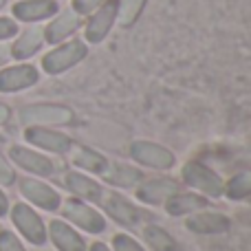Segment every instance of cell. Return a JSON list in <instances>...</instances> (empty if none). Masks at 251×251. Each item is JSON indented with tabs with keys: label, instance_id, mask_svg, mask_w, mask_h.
Masks as SVG:
<instances>
[{
	"label": "cell",
	"instance_id": "cell-15",
	"mask_svg": "<svg viewBox=\"0 0 251 251\" xmlns=\"http://www.w3.org/2000/svg\"><path fill=\"white\" fill-rule=\"evenodd\" d=\"M231 227V221L227 214L223 212H214V209L205 207L199 212L190 214L185 218V229L192 231L196 236H218V234H227Z\"/></svg>",
	"mask_w": 251,
	"mask_h": 251
},
{
	"label": "cell",
	"instance_id": "cell-27",
	"mask_svg": "<svg viewBox=\"0 0 251 251\" xmlns=\"http://www.w3.org/2000/svg\"><path fill=\"white\" fill-rule=\"evenodd\" d=\"M0 251H26V249L13 231L0 229Z\"/></svg>",
	"mask_w": 251,
	"mask_h": 251
},
{
	"label": "cell",
	"instance_id": "cell-7",
	"mask_svg": "<svg viewBox=\"0 0 251 251\" xmlns=\"http://www.w3.org/2000/svg\"><path fill=\"white\" fill-rule=\"evenodd\" d=\"M130 156L134 163L143 165V168L156 170V172H168L176 165V156L172 150L156 141H148V139H134L130 143Z\"/></svg>",
	"mask_w": 251,
	"mask_h": 251
},
{
	"label": "cell",
	"instance_id": "cell-16",
	"mask_svg": "<svg viewBox=\"0 0 251 251\" xmlns=\"http://www.w3.org/2000/svg\"><path fill=\"white\" fill-rule=\"evenodd\" d=\"M47 236L57 251H86L88 245L79 229H75L64 218H51L47 225Z\"/></svg>",
	"mask_w": 251,
	"mask_h": 251
},
{
	"label": "cell",
	"instance_id": "cell-5",
	"mask_svg": "<svg viewBox=\"0 0 251 251\" xmlns=\"http://www.w3.org/2000/svg\"><path fill=\"white\" fill-rule=\"evenodd\" d=\"M181 183L192 187V192L207 196V199H221L225 178L201 161H187L181 168Z\"/></svg>",
	"mask_w": 251,
	"mask_h": 251
},
{
	"label": "cell",
	"instance_id": "cell-2",
	"mask_svg": "<svg viewBox=\"0 0 251 251\" xmlns=\"http://www.w3.org/2000/svg\"><path fill=\"white\" fill-rule=\"evenodd\" d=\"M97 207L101 209L104 216H110L117 225L126 227V229L139 227L143 216H146V212H143L134 201H130L128 196H124L122 192L115 190V187H106V185H104V192H101V199H100V203H97Z\"/></svg>",
	"mask_w": 251,
	"mask_h": 251
},
{
	"label": "cell",
	"instance_id": "cell-28",
	"mask_svg": "<svg viewBox=\"0 0 251 251\" xmlns=\"http://www.w3.org/2000/svg\"><path fill=\"white\" fill-rule=\"evenodd\" d=\"M16 181H18V176H16V170H13V163L0 152V185L9 187Z\"/></svg>",
	"mask_w": 251,
	"mask_h": 251
},
{
	"label": "cell",
	"instance_id": "cell-19",
	"mask_svg": "<svg viewBox=\"0 0 251 251\" xmlns=\"http://www.w3.org/2000/svg\"><path fill=\"white\" fill-rule=\"evenodd\" d=\"M60 11L57 0H18L13 2L11 13L20 22H40L49 20Z\"/></svg>",
	"mask_w": 251,
	"mask_h": 251
},
{
	"label": "cell",
	"instance_id": "cell-34",
	"mask_svg": "<svg viewBox=\"0 0 251 251\" xmlns=\"http://www.w3.org/2000/svg\"><path fill=\"white\" fill-rule=\"evenodd\" d=\"M9 57H11V53H9V49H7V47H0V69H2V66L9 62Z\"/></svg>",
	"mask_w": 251,
	"mask_h": 251
},
{
	"label": "cell",
	"instance_id": "cell-14",
	"mask_svg": "<svg viewBox=\"0 0 251 251\" xmlns=\"http://www.w3.org/2000/svg\"><path fill=\"white\" fill-rule=\"evenodd\" d=\"M49 25L44 26V42L47 44H60L71 40L79 29L84 26V18L79 13H75L73 9H60L53 18H49Z\"/></svg>",
	"mask_w": 251,
	"mask_h": 251
},
{
	"label": "cell",
	"instance_id": "cell-22",
	"mask_svg": "<svg viewBox=\"0 0 251 251\" xmlns=\"http://www.w3.org/2000/svg\"><path fill=\"white\" fill-rule=\"evenodd\" d=\"M42 47H44V26L33 25V26H26L22 33H18V38L9 47V53H11L13 60L22 62L33 57Z\"/></svg>",
	"mask_w": 251,
	"mask_h": 251
},
{
	"label": "cell",
	"instance_id": "cell-1",
	"mask_svg": "<svg viewBox=\"0 0 251 251\" xmlns=\"http://www.w3.org/2000/svg\"><path fill=\"white\" fill-rule=\"evenodd\" d=\"M57 212H62V218L79 231H86V234H104L106 231V216L101 214V209L88 201L77 199V196L62 199Z\"/></svg>",
	"mask_w": 251,
	"mask_h": 251
},
{
	"label": "cell",
	"instance_id": "cell-29",
	"mask_svg": "<svg viewBox=\"0 0 251 251\" xmlns=\"http://www.w3.org/2000/svg\"><path fill=\"white\" fill-rule=\"evenodd\" d=\"M104 2L106 0H71V9H73L75 13H79L82 18H86V16H91L97 7H101Z\"/></svg>",
	"mask_w": 251,
	"mask_h": 251
},
{
	"label": "cell",
	"instance_id": "cell-3",
	"mask_svg": "<svg viewBox=\"0 0 251 251\" xmlns=\"http://www.w3.org/2000/svg\"><path fill=\"white\" fill-rule=\"evenodd\" d=\"M88 55V44L79 38H71L66 42H60L51 49L49 53H44L42 57V71L47 75H62L66 71H71L73 66H77L79 62H84Z\"/></svg>",
	"mask_w": 251,
	"mask_h": 251
},
{
	"label": "cell",
	"instance_id": "cell-20",
	"mask_svg": "<svg viewBox=\"0 0 251 251\" xmlns=\"http://www.w3.org/2000/svg\"><path fill=\"white\" fill-rule=\"evenodd\" d=\"M209 207V199L199 192H174L168 201L163 203V209L168 212V216H190V214L199 212V209H205Z\"/></svg>",
	"mask_w": 251,
	"mask_h": 251
},
{
	"label": "cell",
	"instance_id": "cell-25",
	"mask_svg": "<svg viewBox=\"0 0 251 251\" xmlns=\"http://www.w3.org/2000/svg\"><path fill=\"white\" fill-rule=\"evenodd\" d=\"M146 4H148V0H119V4H117V25L122 26V29L134 26L137 20L141 18Z\"/></svg>",
	"mask_w": 251,
	"mask_h": 251
},
{
	"label": "cell",
	"instance_id": "cell-18",
	"mask_svg": "<svg viewBox=\"0 0 251 251\" xmlns=\"http://www.w3.org/2000/svg\"><path fill=\"white\" fill-rule=\"evenodd\" d=\"M143 176H146V174H143L137 165H128V163H122V161L108 159L104 172L97 178H101V183L115 187V190H134V187L143 181Z\"/></svg>",
	"mask_w": 251,
	"mask_h": 251
},
{
	"label": "cell",
	"instance_id": "cell-31",
	"mask_svg": "<svg viewBox=\"0 0 251 251\" xmlns=\"http://www.w3.org/2000/svg\"><path fill=\"white\" fill-rule=\"evenodd\" d=\"M9 207H11V205H9V196L4 194V190L0 187V218L7 216V214H9Z\"/></svg>",
	"mask_w": 251,
	"mask_h": 251
},
{
	"label": "cell",
	"instance_id": "cell-4",
	"mask_svg": "<svg viewBox=\"0 0 251 251\" xmlns=\"http://www.w3.org/2000/svg\"><path fill=\"white\" fill-rule=\"evenodd\" d=\"M9 218H11L13 227L18 229V234L26 240L33 247H42L47 245L49 236H47V223L44 218L35 212V207H31L29 203L20 201V203H13L9 207Z\"/></svg>",
	"mask_w": 251,
	"mask_h": 251
},
{
	"label": "cell",
	"instance_id": "cell-33",
	"mask_svg": "<svg viewBox=\"0 0 251 251\" xmlns=\"http://www.w3.org/2000/svg\"><path fill=\"white\" fill-rule=\"evenodd\" d=\"M9 117H11V110H9V106L0 104V126L7 124V122H9Z\"/></svg>",
	"mask_w": 251,
	"mask_h": 251
},
{
	"label": "cell",
	"instance_id": "cell-30",
	"mask_svg": "<svg viewBox=\"0 0 251 251\" xmlns=\"http://www.w3.org/2000/svg\"><path fill=\"white\" fill-rule=\"evenodd\" d=\"M13 35H18V22L13 20V18L0 16V42L13 38Z\"/></svg>",
	"mask_w": 251,
	"mask_h": 251
},
{
	"label": "cell",
	"instance_id": "cell-21",
	"mask_svg": "<svg viewBox=\"0 0 251 251\" xmlns=\"http://www.w3.org/2000/svg\"><path fill=\"white\" fill-rule=\"evenodd\" d=\"M69 159L75 170L93 174V176H100V174L104 172L106 163H108V159H106L101 152L93 150V148H88V146H82V143H73V148L69 150Z\"/></svg>",
	"mask_w": 251,
	"mask_h": 251
},
{
	"label": "cell",
	"instance_id": "cell-8",
	"mask_svg": "<svg viewBox=\"0 0 251 251\" xmlns=\"http://www.w3.org/2000/svg\"><path fill=\"white\" fill-rule=\"evenodd\" d=\"M18 190H20L22 199H26V203H29L31 207L44 209V212H57L62 205L60 192L38 176L18 178Z\"/></svg>",
	"mask_w": 251,
	"mask_h": 251
},
{
	"label": "cell",
	"instance_id": "cell-26",
	"mask_svg": "<svg viewBox=\"0 0 251 251\" xmlns=\"http://www.w3.org/2000/svg\"><path fill=\"white\" fill-rule=\"evenodd\" d=\"M110 249L113 251H148L143 247V243H139L134 236L126 234V231H119V234L113 236L110 240Z\"/></svg>",
	"mask_w": 251,
	"mask_h": 251
},
{
	"label": "cell",
	"instance_id": "cell-6",
	"mask_svg": "<svg viewBox=\"0 0 251 251\" xmlns=\"http://www.w3.org/2000/svg\"><path fill=\"white\" fill-rule=\"evenodd\" d=\"M18 122L22 126H66L75 122V113L64 104L40 101V104L22 106L18 110Z\"/></svg>",
	"mask_w": 251,
	"mask_h": 251
},
{
	"label": "cell",
	"instance_id": "cell-17",
	"mask_svg": "<svg viewBox=\"0 0 251 251\" xmlns=\"http://www.w3.org/2000/svg\"><path fill=\"white\" fill-rule=\"evenodd\" d=\"M40 82V71L33 64H13L0 69V93H18L35 86Z\"/></svg>",
	"mask_w": 251,
	"mask_h": 251
},
{
	"label": "cell",
	"instance_id": "cell-9",
	"mask_svg": "<svg viewBox=\"0 0 251 251\" xmlns=\"http://www.w3.org/2000/svg\"><path fill=\"white\" fill-rule=\"evenodd\" d=\"M9 161L13 165H18L20 170H25L26 174L38 178H49L57 172V165L51 156H47V152H40L35 148L29 146H11L9 148Z\"/></svg>",
	"mask_w": 251,
	"mask_h": 251
},
{
	"label": "cell",
	"instance_id": "cell-10",
	"mask_svg": "<svg viewBox=\"0 0 251 251\" xmlns=\"http://www.w3.org/2000/svg\"><path fill=\"white\" fill-rule=\"evenodd\" d=\"M22 134L29 146H33L40 152H49V154H69L75 143L66 132L51 128V126H26Z\"/></svg>",
	"mask_w": 251,
	"mask_h": 251
},
{
	"label": "cell",
	"instance_id": "cell-23",
	"mask_svg": "<svg viewBox=\"0 0 251 251\" xmlns=\"http://www.w3.org/2000/svg\"><path fill=\"white\" fill-rule=\"evenodd\" d=\"M141 240L148 251H178L176 238L156 223H148L141 227Z\"/></svg>",
	"mask_w": 251,
	"mask_h": 251
},
{
	"label": "cell",
	"instance_id": "cell-12",
	"mask_svg": "<svg viewBox=\"0 0 251 251\" xmlns=\"http://www.w3.org/2000/svg\"><path fill=\"white\" fill-rule=\"evenodd\" d=\"M181 190V183L170 176H143V181L134 187V199L150 207H163V203Z\"/></svg>",
	"mask_w": 251,
	"mask_h": 251
},
{
	"label": "cell",
	"instance_id": "cell-32",
	"mask_svg": "<svg viewBox=\"0 0 251 251\" xmlns=\"http://www.w3.org/2000/svg\"><path fill=\"white\" fill-rule=\"evenodd\" d=\"M86 251H113V249H110V245L101 243V240H95V243L88 245V249H86Z\"/></svg>",
	"mask_w": 251,
	"mask_h": 251
},
{
	"label": "cell",
	"instance_id": "cell-35",
	"mask_svg": "<svg viewBox=\"0 0 251 251\" xmlns=\"http://www.w3.org/2000/svg\"><path fill=\"white\" fill-rule=\"evenodd\" d=\"M2 4H4V0H0V7H2Z\"/></svg>",
	"mask_w": 251,
	"mask_h": 251
},
{
	"label": "cell",
	"instance_id": "cell-24",
	"mask_svg": "<svg viewBox=\"0 0 251 251\" xmlns=\"http://www.w3.org/2000/svg\"><path fill=\"white\" fill-rule=\"evenodd\" d=\"M223 196L229 201H243L251 196V170H238L223 183Z\"/></svg>",
	"mask_w": 251,
	"mask_h": 251
},
{
	"label": "cell",
	"instance_id": "cell-13",
	"mask_svg": "<svg viewBox=\"0 0 251 251\" xmlns=\"http://www.w3.org/2000/svg\"><path fill=\"white\" fill-rule=\"evenodd\" d=\"M60 183L71 196H77L82 201L97 205L101 199V192H104V183L93 178L91 174L79 172V170H64L60 174Z\"/></svg>",
	"mask_w": 251,
	"mask_h": 251
},
{
	"label": "cell",
	"instance_id": "cell-11",
	"mask_svg": "<svg viewBox=\"0 0 251 251\" xmlns=\"http://www.w3.org/2000/svg\"><path fill=\"white\" fill-rule=\"evenodd\" d=\"M117 4L119 0H106L91 16H86V20H84V42L101 44L108 38L113 26L117 25Z\"/></svg>",
	"mask_w": 251,
	"mask_h": 251
}]
</instances>
